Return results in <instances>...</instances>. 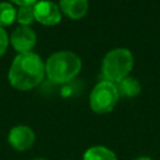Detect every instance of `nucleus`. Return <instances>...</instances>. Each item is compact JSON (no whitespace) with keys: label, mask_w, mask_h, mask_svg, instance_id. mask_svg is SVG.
Instances as JSON below:
<instances>
[{"label":"nucleus","mask_w":160,"mask_h":160,"mask_svg":"<svg viewBox=\"0 0 160 160\" xmlns=\"http://www.w3.org/2000/svg\"><path fill=\"white\" fill-rule=\"evenodd\" d=\"M45 76V64L41 58L30 51L18 54L8 72L10 85L20 91H29L36 88Z\"/></svg>","instance_id":"1"},{"label":"nucleus","mask_w":160,"mask_h":160,"mask_svg":"<svg viewBox=\"0 0 160 160\" xmlns=\"http://www.w3.org/2000/svg\"><path fill=\"white\" fill-rule=\"evenodd\" d=\"M81 59L71 51H58L45 62V75L54 84H65L72 80L81 70Z\"/></svg>","instance_id":"2"},{"label":"nucleus","mask_w":160,"mask_h":160,"mask_svg":"<svg viewBox=\"0 0 160 160\" xmlns=\"http://www.w3.org/2000/svg\"><path fill=\"white\" fill-rule=\"evenodd\" d=\"M134 68V55L128 48H115L106 52L101 62L104 80L118 84L130 75Z\"/></svg>","instance_id":"3"},{"label":"nucleus","mask_w":160,"mask_h":160,"mask_svg":"<svg viewBox=\"0 0 160 160\" xmlns=\"http://www.w3.org/2000/svg\"><path fill=\"white\" fill-rule=\"evenodd\" d=\"M119 99L120 95L116 84L110 82L108 80H101L94 86V89L90 92V109L99 115L109 114L115 109Z\"/></svg>","instance_id":"4"},{"label":"nucleus","mask_w":160,"mask_h":160,"mask_svg":"<svg viewBox=\"0 0 160 160\" xmlns=\"http://www.w3.org/2000/svg\"><path fill=\"white\" fill-rule=\"evenodd\" d=\"M36 140V135L34 130L28 125H15L10 129L8 134V142L9 145L20 152L30 150Z\"/></svg>","instance_id":"5"},{"label":"nucleus","mask_w":160,"mask_h":160,"mask_svg":"<svg viewBox=\"0 0 160 160\" xmlns=\"http://www.w3.org/2000/svg\"><path fill=\"white\" fill-rule=\"evenodd\" d=\"M32 9L35 20L45 26H54L61 21V10L59 5L52 1H38L32 6Z\"/></svg>","instance_id":"6"},{"label":"nucleus","mask_w":160,"mask_h":160,"mask_svg":"<svg viewBox=\"0 0 160 160\" xmlns=\"http://www.w3.org/2000/svg\"><path fill=\"white\" fill-rule=\"evenodd\" d=\"M10 44L18 54L30 52L36 44V34L30 26H18L10 35Z\"/></svg>","instance_id":"7"},{"label":"nucleus","mask_w":160,"mask_h":160,"mask_svg":"<svg viewBox=\"0 0 160 160\" xmlns=\"http://www.w3.org/2000/svg\"><path fill=\"white\" fill-rule=\"evenodd\" d=\"M59 8L71 20H80L89 10V0H60Z\"/></svg>","instance_id":"8"},{"label":"nucleus","mask_w":160,"mask_h":160,"mask_svg":"<svg viewBox=\"0 0 160 160\" xmlns=\"http://www.w3.org/2000/svg\"><path fill=\"white\" fill-rule=\"evenodd\" d=\"M82 160H119L116 154L105 145H92L82 154Z\"/></svg>","instance_id":"9"},{"label":"nucleus","mask_w":160,"mask_h":160,"mask_svg":"<svg viewBox=\"0 0 160 160\" xmlns=\"http://www.w3.org/2000/svg\"><path fill=\"white\" fill-rule=\"evenodd\" d=\"M119 95L122 98H135L141 92V84L140 81L134 78V76H126L125 79H122L121 81H119L116 84Z\"/></svg>","instance_id":"10"},{"label":"nucleus","mask_w":160,"mask_h":160,"mask_svg":"<svg viewBox=\"0 0 160 160\" xmlns=\"http://www.w3.org/2000/svg\"><path fill=\"white\" fill-rule=\"evenodd\" d=\"M16 20V9L10 2H0V26L5 28Z\"/></svg>","instance_id":"11"},{"label":"nucleus","mask_w":160,"mask_h":160,"mask_svg":"<svg viewBox=\"0 0 160 160\" xmlns=\"http://www.w3.org/2000/svg\"><path fill=\"white\" fill-rule=\"evenodd\" d=\"M16 21L21 26H30L35 21L32 6H19L16 10Z\"/></svg>","instance_id":"12"},{"label":"nucleus","mask_w":160,"mask_h":160,"mask_svg":"<svg viewBox=\"0 0 160 160\" xmlns=\"http://www.w3.org/2000/svg\"><path fill=\"white\" fill-rule=\"evenodd\" d=\"M9 42H10V39H9L8 32L5 31L4 28L0 26V58L6 52L8 46H9Z\"/></svg>","instance_id":"13"},{"label":"nucleus","mask_w":160,"mask_h":160,"mask_svg":"<svg viewBox=\"0 0 160 160\" xmlns=\"http://www.w3.org/2000/svg\"><path fill=\"white\" fill-rule=\"evenodd\" d=\"M10 1L19 6H34L39 0H10Z\"/></svg>","instance_id":"14"},{"label":"nucleus","mask_w":160,"mask_h":160,"mask_svg":"<svg viewBox=\"0 0 160 160\" xmlns=\"http://www.w3.org/2000/svg\"><path fill=\"white\" fill-rule=\"evenodd\" d=\"M132 160H154V159L150 158V156H138V158H135Z\"/></svg>","instance_id":"15"},{"label":"nucleus","mask_w":160,"mask_h":160,"mask_svg":"<svg viewBox=\"0 0 160 160\" xmlns=\"http://www.w3.org/2000/svg\"><path fill=\"white\" fill-rule=\"evenodd\" d=\"M31 160H49V159L42 158V156H36V158H34V159H31Z\"/></svg>","instance_id":"16"},{"label":"nucleus","mask_w":160,"mask_h":160,"mask_svg":"<svg viewBox=\"0 0 160 160\" xmlns=\"http://www.w3.org/2000/svg\"><path fill=\"white\" fill-rule=\"evenodd\" d=\"M66 160H71V159H66Z\"/></svg>","instance_id":"17"}]
</instances>
